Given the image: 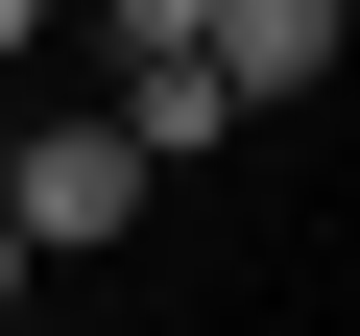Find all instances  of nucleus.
<instances>
[{
    "mask_svg": "<svg viewBox=\"0 0 360 336\" xmlns=\"http://www.w3.org/2000/svg\"><path fill=\"white\" fill-rule=\"evenodd\" d=\"M144 217V144L120 120H0V240H25V264H96Z\"/></svg>",
    "mask_w": 360,
    "mask_h": 336,
    "instance_id": "1",
    "label": "nucleus"
},
{
    "mask_svg": "<svg viewBox=\"0 0 360 336\" xmlns=\"http://www.w3.org/2000/svg\"><path fill=\"white\" fill-rule=\"evenodd\" d=\"M336 25H360V0H217V25H193V72L264 120V96H312V72H336Z\"/></svg>",
    "mask_w": 360,
    "mask_h": 336,
    "instance_id": "2",
    "label": "nucleus"
},
{
    "mask_svg": "<svg viewBox=\"0 0 360 336\" xmlns=\"http://www.w3.org/2000/svg\"><path fill=\"white\" fill-rule=\"evenodd\" d=\"M120 144H144V168H193V144H240V96H217V72H120Z\"/></svg>",
    "mask_w": 360,
    "mask_h": 336,
    "instance_id": "3",
    "label": "nucleus"
},
{
    "mask_svg": "<svg viewBox=\"0 0 360 336\" xmlns=\"http://www.w3.org/2000/svg\"><path fill=\"white\" fill-rule=\"evenodd\" d=\"M193 25L217 0H96V72H193Z\"/></svg>",
    "mask_w": 360,
    "mask_h": 336,
    "instance_id": "4",
    "label": "nucleus"
},
{
    "mask_svg": "<svg viewBox=\"0 0 360 336\" xmlns=\"http://www.w3.org/2000/svg\"><path fill=\"white\" fill-rule=\"evenodd\" d=\"M49 25H72V0H0V72H25V49H49Z\"/></svg>",
    "mask_w": 360,
    "mask_h": 336,
    "instance_id": "5",
    "label": "nucleus"
},
{
    "mask_svg": "<svg viewBox=\"0 0 360 336\" xmlns=\"http://www.w3.org/2000/svg\"><path fill=\"white\" fill-rule=\"evenodd\" d=\"M25 288H49V264H25V240H0V336H25Z\"/></svg>",
    "mask_w": 360,
    "mask_h": 336,
    "instance_id": "6",
    "label": "nucleus"
}]
</instances>
